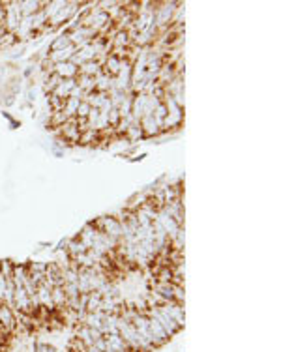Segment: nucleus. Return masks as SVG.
<instances>
[{
    "instance_id": "4",
    "label": "nucleus",
    "mask_w": 281,
    "mask_h": 352,
    "mask_svg": "<svg viewBox=\"0 0 281 352\" xmlns=\"http://www.w3.org/2000/svg\"><path fill=\"white\" fill-rule=\"evenodd\" d=\"M45 279L51 283V287H64L62 266L58 262H49L45 268Z\"/></svg>"
},
{
    "instance_id": "13",
    "label": "nucleus",
    "mask_w": 281,
    "mask_h": 352,
    "mask_svg": "<svg viewBox=\"0 0 281 352\" xmlns=\"http://www.w3.org/2000/svg\"><path fill=\"white\" fill-rule=\"evenodd\" d=\"M34 352H58V351H56L53 345L41 343V341H38V343L34 345Z\"/></svg>"
},
{
    "instance_id": "11",
    "label": "nucleus",
    "mask_w": 281,
    "mask_h": 352,
    "mask_svg": "<svg viewBox=\"0 0 281 352\" xmlns=\"http://www.w3.org/2000/svg\"><path fill=\"white\" fill-rule=\"evenodd\" d=\"M70 45V39H68V36L66 34H60L58 38H55L53 41H51V45H49V53H55V51H62L64 47Z\"/></svg>"
},
{
    "instance_id": "7",
    "label": "nucleus",
    "mask_w": 281,
    "mask_h": 352,
    "mask_svg": "<svg viewBox=\"0 0 281 352\" xmlns=\"http://www.w3.org/2000/svg\"><path fill=\"white\" fill-rule=\"evenodd\" d=\"M55 73H58L62 79H75L79 75V68L73 62H60L55 64Z\"/></svg>"
},
{
    "instance_id": "2",
    "label": "nucleus",
    "mask_w": 281,
    "mask_h": 352,
    "mask_svg": "<svg viewBox=\"0 0 281 352\" xmlns=\"http://www.w3.org/2000/svg\"><path fill=\"white\" fill-rule=\"evenodd\" d=\"M157 307H159L165 315H169L180 328H184V321H186V317H184V304H178V302H163V304H159Z\"/></svg>"
},
{
    "instance_id": "6",
    "label": "nucleus",
    "mask_w": 281,
    "mask_h": 352,
    "mask_svg": "<svg viewBox=\"0 0 281 352\" xmlns=\"http://www.w3.org/2000/svg\"><path fill=\"white\" fill-rule=\"evenodd\" d=\"M75 53H77V47L75 45H68L64 47L62 51H55V53H49L47 54V58L53 62V64H60V62H71V58L75 56Z\"/></svg>"
},
{
    "instance_id": "9",
    "label": "nucleus",
    "mask_w": 281,
    "mask_h": 352,
    "mask_svg": "<svg viewBox=\"0 0 281 352\" xmlns=\"http://www.w3.org/2000/svg\"><path fill=\"white\" fill-rule=\"evenodd\" d=\"M51 302L56 309H62V307H68V298H66V292H64V287H53L51 289Z\"/></svg>"
},
{
    "instance_id": "10",
    "label": "nucleus",
    "mask_w": 281,
    "mask_h": 352,
    "mask_svg": "<svg viewBox=\"0 0 281 352\" xmlns=\"http://www.w3.org/2000/svg\"><path fill=\"white\" fill-rule=\"evenodd\" d=\"M64 79L58 73H49V75H45V81H43V92L47 94V96H51V94L55 92V88L58 86V84L62 83Z\"/></svg>"
},
{
    "instance_id": "12",
    "label": "nucleus",
    "mask_w": 281,
    "mask_h": 352,
    "mask_svg": "<svg viewBox=\"0 0 281 352\" xmlns=\"http://www.w3.org/2000/svg\"><path fill=\"white\" fill-rule=\"evenodd\" d=\"M90 105L86 103V101H81L79 103V109L77 113H75V118H79V120H86V116H88V113H90Z\"/></svg>"
},
{
    "instance_id": "5",
    "label": "nucleus",
    "mask_w": 281,
    "mask_h": 352,
    "mask_svg": "<svg viewBox=\"0 0 281 352\" xmlns=\"http://www.w3.org/2000/svg\"><path fill=\"white\" fill-rule=\"evenodd\" d=\"M139 128L142 131V137H154V135H159L161 133V128L157 126L154 115H144L139 120Z\"/></svg>"
},
{
    "instance_id": "1",
    "label": "nucleus",
    "mask_w": 281,
    "mask_h": 352,
    "mask_svg": "<svg viewBox=\"0 0 281 352\" xmlns=\"http://www.w3.org/2000/svg\"><path fill=\"white\" fill-rule=\"evenodd\" d=\"M92 225L96 229H100L102 232H105L107 236L115 238V240H122V225L118 221L117 215H102L96 221H92Z\"/></svg>"
},
{
    "instance_id": "3",
    "label": "nucleus",
    "mask_w": 281,
    "mask_h": 352,
    "mask_svg": "<svg viewBox=\"0 0 281 352\" xmlns=\"http://www.w3.org/2000/svg\"><path fill=\"white\" fill-rule=\"evenodd\" d=\"M120 69H122V58H120V56L109 53L107 56L102 58V73L109 75L111 79H117L118 73H120Z\"/></svg>"
},
{
    "instance_id": "8",
    "label": "nucleus",
    "mask_w": 281,
    "mask_h": 352,
    "mask_svg": "<svg viewBox=\"0 0 281 352\" xmlns=\"http://www.w3.org/2000/svg\"><path fill=\"white\" fill-rule=\"evenodd\" d=\"M79 73H81V75H90V77L100 75V73H102V60H90V62L81 64V66H79Z\"/></svg>"
}]
</instances>
